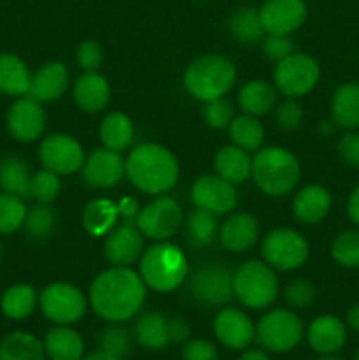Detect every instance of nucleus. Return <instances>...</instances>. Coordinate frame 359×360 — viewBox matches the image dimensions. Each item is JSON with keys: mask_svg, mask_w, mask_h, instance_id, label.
I'll return each instance as SVG.
<instances>
[{"mask_svg": "<svg viewBox=\"0 0 359 360\" xmlns=\"http://www.w3.org/2000/svg\"><path fill=\"white\" fill-rule=\"evenodd\" d=\"M44 343L25 330H14L0 341V360H46Z\"/></svg>", "mask_w": 359, "mask_h": 360, "instance_id": "c756f323", "label": "nucleus"}, {"mask_svg": "<svg viewBox=\"0 0 359 360\" xmlns=\"http://www.w3.org/2000/svg\"><path fill=\"white\" fill-rule=\"evenodd\" d=\"M263 49L267 58L273 62H280L296 51V44L291 35L266 34V37L263 39Z\"/></svg>", "mask_w": 359, "mask_h": 360, "instance_id": "49530a36", "label": "nucleus"}, {"mask_svg": "<svg viewBox=\"0 0 359 360\" xmlns=\"http://www.w3.org/2000/svg\"><path fill=\"white\" fill-rule=\"evenodd\" d=\"M238 360H270V355L264 348H245Z\"/></svg>", "mask_w": 359, "mask_h": 360, "instance_id": "6e6d98bb", "label": "nucleus"}, {"mask_svg": "<svg viewBox=\"0 0 359 360\" xmlns=\"http://www.w3.org/2000/svg\"><path fill=\"white\" fill-rule=\"evenodd\" d=\"M32 74L27 63L13 53H0V94L23 97L30 90Z\"/></svg>", "mask_w": 359, "mask_h": 360, "instance_id": "a878e982", "label": "nucleus"}, {"mask_svg": "<svg viewBox=\"0 0 359 360\" xmlns=\"http://www.w3.org/2000/svg\"><path fill=\"white\" fill-rule=\"evenodd\" d=\"M146 299V285L129 267H111L90 285L88 302L95 315L109 323H122L141 311Z\"/></svg>", "mask_w": 359, "mask_h": 360, "instance_id": "f257e3e1", "label": "nucleus"}, {"mask_svg": "<svg viewBox=\"0 0 359 360\" xmlns=\"http://www.w3.org/2000/svg\"><path fill=\"white\" fill-rule=\"evenodd\" d=\"M234 297L250 309L270 308L278 297V280L273 267L259 260L241 264L234 273Z\"/></svg>", "mask_w": 359, "mask_h": 360, "instance_id": "423d86ee", "label": "nucleus"}, {"mask_svg": "<svg viewBox=\"0 0 359 360\" xmlns=\"http://www.w3.org/2000/svg\"><path fill=\"white\" fill-rule=\"evenodd\" d=\"M192 202L196 207L211 211L215 214H225L238 204V193L232 183L220 178L218 174H204L194 183Z\"/></svg>", "mask_w": 359, "mask_h": 360, "instance_id": "2eb2a0df", "label": "nucleus"}, {"mask_svg": "<svg viewBox=\"0 0 359 360\" xmlns=\"http://www.w3.org/2000/svg\"><path fill=\"white\" fill-rule=\"evenodd\" d=\"M49 360H81L84 357V341L69 326H56L42 340Z\"/></svg>", "mask_w": 359, "mask_h": 360, "instance_id": "393cba45", "label": "nucleus"}, {"mask_svg": "<svg viewBox=\"0 0 359 360\" xmlns=\"http://www.w3.org/2000/svg\"><path fill=\"white\" fill-rule=\"evenodd\" d=\"M69 84V70L62 62H48L32 74L28 95L39 101L53 102L63 95Z\"/></svg>", "mask_w": 359, "mask_h": 360, "instance_id": "412c9836", "label": "nucleus"}, {"mask_svg": "<svg viewBox=\"0 0 359 360\" xmlns=\"http://www.w3.org/2000/svg\"><path fill=\"white\" fill-rule=\"evenodd\" d=\"M56 213L49 207V204H41L30 207L25 217L23 229L27 231L28 238L35 241H44L55 232Z\"/></svg>", "mask_w": 359, "mask_h": 360, "instance_id": "ea45409f", "label": "nucleus"}, {"mask_svg": "<svg viewBox=\"0 0 359 360\" xmlns=\"http://www.w3.org/2000/svg\"><path fill=\"white\" fill-rule=\"evenodd\" d=\"M236 76L231 60L222 55H204L187 67L183 83L192 97L208 102L224 97L234 86Z\"/></svg>", "mask_w": 359, "mask_h": 360, "instance_id": "39448f33", "label": "nucleus"}, {"mask_svg": "<svg viewBox=\"0 0 359 360\" xmlns=\"http://www.w3.org/2000/svg\"><path fill=\"white\" fill-rule=\"evenodd\" d=\"M319 63L305 53H292L287 58L277 62L275 69V84L287 97L296 98L306 95L315 88L319 81Z\"/></svg>", "mask_w": 359, "mask_h": 360, "instance_id": "9b49d317", "label": "nucleus"}, {"mask_svg": "<svg viewBox=\"0 0 359 360\" xmlns=\"http://www.w3.org/2000/svg\"><path fill=\"white\" fill-rule=\"evenodd\" d=\"M354 360H359V347H358V350H355V354H354Z\"/></svg>", "mask_w": 359, "mask_h": 360, "instance_id": "680f3d73", "label": "nucleus"}, {"mask_svg": "<svg viewBox=\"0 0 359 360\" xmlns=\"http://www.w3.org/2000/svg\"><path fill=\"white\" fill-rule=\"evenodd\" d=\"M39 160L44 169L55 174H74L84 164V151L74 137L67 134H51L39 146Z\"/></svg>", "mask_w": 359, "mask_h": 360, "instance_id": "ddd939ff", "label": "nucleus"}, {"mask_svg": "<svg viewBox=\"0 0 359 360\" xmlns=\"http://www.w3.org/2000/svg\"><path fill=\"white\" fill-rule=\"evenodd\" d=\"M317 360H344V359L336 357V355H322V357H319Z\"/></svg>", "mask_w": 359, "mask_h": 360, "instance_id": "052dcab7", "label": "nucleus"}, {"mask_svg": "<svg viewBox=\"0 0 359 360\" xmlns=\"http://www.w3.org/2000/svg\"><path fill=\"white\" fill-rule=\"evenodd\" d=\"M60 190H62V181H60L58 174L42 169V171L34 172L32 176L30 185V197H34L37 202L49 204L58 197Z\"/></svg>", "mask_w": 359, "mask_h": 360, "instance_id": "79ce46f5", "label": "nucleus"}, {"mask_svg": "<svg viewBox=\"0 0 359 360\" xmlns=\"http://www.w3.org/2000/svg\"><path fill=\"white\" fill-rule=\"evenodd\" d=\"M345 326H347L348 329L359 333V302H355V304H352L351 308H348L347 315H345Z\"/></svg>", "mask_w": 359, "mask_h": 360, "instance_id": "5fc2aeb1", "label": "nucleus"}, {"mask_svg": "<svg viewBox=\"0 0 359 360\" xmlns=\"http://www.w3.org/2000/svg\"><path fill=\"white\" fill-rule=\"evenodd\" d=\"M134 336L137 343L146 350H162L169 341V319L158 311H148L139 316L134 327Z\"/></svg>", "mask_w": 359, "mask_h": 360, "instance_id": "bb28decb", "label": "nucleus"}, {"mask_svg": "<svg viewBox=\"0 0 359 360\" xmlns=\"http://www.w3.org/2000/svg\"><path fill=\"white\" fill-rule=\"evenodd\" d=\"M275 118H277V123L280 129L296 130L303 122L301 104L296 102L294 98H289V101L282 102V104L277 108Z\"/></svg>", "mask_w": 359, "mask_h": 360, "instance_id": "de8ad7c7", "label": "nucleus"}, {"mask_svg": "<svg viewBox=\"0 0 359 360\" xmlns=\"http://www.w3.org/2000/svg\"><path fill=\"white\" fill-rule=\"evenodd\" d=\"M27 211L21 197L0 192V236H11L23 229Z\"/></svg>", "mask_w": 359, "mask_h": 360, "instance_id": "58836bf2", "label": "nucleus"}, {"mask_svg": "<svg viewBox=\"0 0 359 360\" xmlns=\"http://www.w3.org/2000/svg\"><path fill=\"white\" fill-rule=\"evenodd\" d=\"M213 333L218 343L229 350L243 352L256 341V326L246 313L236 308H225L217 313Z\"/></svg>", "mask_w": 359, "mask_h": 360, "instance_id": "dca6fc26", "label": "nucleus"}, {"mask_svg": "<svg viewBox=\"0 0 359 360\" xmlns=\"http://www.w3.org/2000/svg\"><path fill=\"white\" fill-rule=\"evenodd\" d=\"M183 360H220L218 355V348L215 347L211 341L203 340V338H196V340H189L183 347Z\"/></svg>", "mask_w": 359, "mask_h": 360, "instance_id": "09e8293b", "label": "nucleus"}, {"mask_svg": "<svg viewBox=\"0 0 359 360\" xmlns=\"http://www.w3.org/2000/svg\"><path fill=\"white\" fill-rule=\"evenodd\" d=\"M185 236L190 246H196V248L211 246L218 236L217 214L196 207L185 221Z\"/></svg>", "mask_w": 359, "mask_h": 360, "instance_id": "473e14b6", "label": "nucleus"}, {"mask_svg": "<svg viewBox=\"0 0 359 360\" xmlns=\"http://www.w3.org/2000/svg\"><path fill=\"white\" fill-rule=\"evenodd\" d=\"M125 174V160L118 151L101 148L84 158L83 179L92 188H111L118 185Z\"/></svg>", "mask_w": 359, "mask_h": 360, "instance_id": "a211bd4d", "label": "nucleus"}, {"mask_svg": "<svg viewBox=\"0 0 359 360\" xmlns=\"http://www.w3.org/2000/svg\"><path fill=\"white\" fill-rule=\"evenodd\" d=\"M238 102L246 115H267L277 105V90L260 79L248 81L239 88Z\"/></svg>", "mask_w": 359, "mask_h": 360, "instance_id": "7c9ffc66", "label": "nucleus"}, {"mask_svg": "<svg viewBox=\"0 0 359 360\" xmlns=\"http://www.w3.org/2000/svg\"><path fill=\"white\" fill-rule=\"evenodd\" d=\"M81 360H123V359L116 357V355H113V354H109V352H106V350H102V348H99V350L90 352V354H88V355H84V357L81 359Z\"/></svg>", "mask_w": 359, "mask_h": 360, "instance_id": "13d9d810", "label": "nucleus"}, {"mask_svg": "<svg viewBox=\"0 0 359 360\" xmlns=\"http://www.w3.org/2000/svg\"><path fill=\"white\" fill-rule=\"evenodd\" d=\"M231 139L234 146L241 148L245 151L259 150L264 141V129L259 120L252 115L234 116V120L229 125Z\"/></svg>", "mask_w": 359, "mask_h": 360, "instance_id": "e433bc0d", "label": "nucleus"}, {"mask_svg": "<svg viewBox=\"0 0 359 360\" xmlns=\"http://www.w3.org/2000/svg\"><path fill=\"white\" fill-rule=\"evenodd\" d=\"M347 213H348V218L352 220V224L359 227V185L352 190L351 197H348Z\"/></svg>", "mask_w": 359, "mask_h": 360, "instance_id": "864d4df0", "label": "nucleus"}, {"mask_svg": "<svg viewBox=\"0 0 359 360\" xmlns=\"http://www.w3.org/2000/svg\"><path fill=\"white\" fill-rule=\"evenodd\" d=\"M7 130L18 143H32L44 132L46 112L42 104L30 95L18 97L7 111Z\"/></svg>", "mask_w": 359, "mask_h": 360, "instance_id": "4468645a", "label": "nucleus"}, {"mask_svg": "<svg viewBox=\"0 0 359 360\" xmlns=\"http://www.w3.org/2000/svg\"><path fill=\"white\" fill-rule=\"evenodd\" d=\"M299 162L285 148H263L252 158V178L264 193L282 197L299 181Z\"/></svg>", "mask_w": 359, "mask_h": 360, "instance_id": "20e7f679", "label": "nucleus"}, {"mask_svg": "<svg viewBox=\"0 0 359 360\" xmlns=\"http://www.w3.org/2000/svg\"><path fill=\"white\" fill-rule=\"evenodd\" d=\"M306 340L317 354L336 355L347 343V326L334 315H320L310 322Z\"/></svg>", "mask_w": 359, "mask_h": 360, "instance_id": "aec40b11", "label": "nucleus"}, {"mask_svg": "<svg viewBox=\"0 0 359 360\" xmlns=\"http://www.w3.org/2000/svg\"><path fill=\"white\" fill-rule=\"evenodd\" d=\"M111 90L104 76L97 70L81 74L74 83V101L81 109L88 112H99L108 105Z\"/></svg>", "mask_w": 359, "mask_h": 360, "instance_id": "5701e85b", "label": "nucleus"}, {"mask_svg": "<svg viewBox=\"0 0 359 360\" xmlns=\"http://www.w3.org/2000/svg\"><path fill=\"white\" fill-rule=\"evenodd\" d=\"M215 171L229 183H243L252 176V158L238 146H225L215 155Z\"/></svg>", "mask_w": 359, "mask_h": 360, "instance_id": "cd10ccee", "label": "nucleus"}, {"mask_svg": "<svg viewBox=\"0 0 359 360\" xmlns=\"http://www.w3.org/2000/svg\"><path fill=\"white\" fill-rule=\"evenodd\" d=\"M101 141L104 148L113 151H123L132 144L134 125L123 112H109L101 123Z\"/></svg>", "mask_w": 359, "mask_h": 360, "instance_id": "72a5a7b5", "label": "nucleus"}, {"mask_svg": "<svg viewBox=\"0 0 359 360\" xmlns=\"http://www.w3.org/2000/svg\"><path fill=\"white\" fill-rule=\"evenodd\" d=\"M37 306V294L30 285L18 283L7 288L0 299V309L11 320H25Z\"/></svg>", "mask_w": 359, "mask_h": 360, "instance_id": "f704fd0d", "label": "nucleus"}, {"mask_svg": "<svg viewBox=\"0 0 359 360\" xmlns=\"http://www.w3.org/2000/svg\"><path fill=\"white\" fill-rule=\"evenodd\" d=\"M118 217V206L108 199L92 200L83 213V225L90 234L104 236L115 225Z\"/></svg>", "mask_w": 359, "mask_h": 360, "instance_id": "4c0bfd02", "label": "nucleus"}, {"mask_svg": "<svg viewBox=\"0 0 359 360\" xmlns=\"http://www.w3.org/2000/svg\"><path fill=\"white\" fill-rule=\"evenodd\" d=\"M285 301L292 309L308 308L315 301V287L306 280H294L285 287L284 290Z\"/></svg>", "mask_w": 359, "mask_h": 360, "instance_id": "a18cd8bd", "label": "nucleus"}, {"mask_svg": "<svg viewBox=\"0 0 359 360\" xmlns=\"http://www.w3.org/2000/svg\"><path fill=\"white\" fill-rule=\"evenodd\" d=\"M189 292L199 304H227L234 297V273L222 264H204L189 278Z\"/></svg>", "mask_w": 359, "mask_h": 360, "instance_id": "6e6552de", "label": "nucleus"}, {"mask_svg": "<svg viewBox=\"0 0 359 360\" xmlns=\"http://www.w3.org/2000/svg\"><path fill=\"white\" fill-rule=\"evenodd\" d=\"M333 125H334V122H322L319 127L320 134H322V136H329L331 130H333Z\"/></svg>", "mask_w": 359, "mask_h": 360, "instance_id": "bf43d9fd", "label": "nucleus"}, {"mask_svg": "<svg viewBox=\"0 0 359 360\" xmlns=\"http://www.w3.org/2000/svg\"><path fill=\"white\" fill-rule=\"evenodd\" d=\"M190 340V326L180 316L169 319V341L171 343H187Z\"/></svg>", "mask_w": 359, "mask_h": 360, "instance_id": "603ef678", "label": "nucleus"}, {"mask_svg": "<svg viewBox=\"0 0 359 360\" xmlns=\"http://www.w3.org/2000/svg\"><path fill=\"white\" fill-rule=\"evenodd\" d=\"M203 116L204 122L211 129H227L232 120H234V108H232V104L225 97L213 98V101L206 102L203 109Z\"/></svg>", "mask_w": 359, "mask_h": 360, "instance_id": "c03bdc74", "label": "nucleus"}, {"mask_svg": "<svg viewBox=\"0 0 359 360\" xmlns=\"http://www.w3.org/2000/svg\"><path fill=\"white\" fill-rule=\"evenodd\" d=\"M139 276L155 292H172L189 278V262L182 250L168 241H158L141 257Z\"/></svg>", "mask_w": 359, "mask_h": 360, "instance_id": "7ed1b4c3", "label": "nucleus"}, {"mask_svg": "<svg viewBox=\"0 0 359 360\" xmlns=\"http://www.w3.org/2000/svg\"><path fill=\"white\" fill-rule=\"evenodd\" d=\"M0 259H2V245H0Z\"/></svg>", "mask_w": 359, "mask_h": 360, "instance_id": "e2e57ef3", "label": "nucleus"}, {"mask_svg": "<svg viewBox=\"0 0 359 360\" xmlns=\"http://www.w3.org/2000/svg\"><path fill=\"white\" fill-rule=\"evenodd\" d=\"M118 213H122L125 218H134L137 217V202L134 199H130V197H127V199H123L122 202H120L118 206Z\"/></svg>", "mask_w": 359, "mask_h": 360, "instance_id": "4d7b16f0", "label": "nucleus"}, {"mask_svg": "<svg viewBox=\"0 0 359 360\" xmlns=\"http://www.w3.org/2000/svg\"><path fill=\"white\" fill-rule=\"evenodd\" d=\"M125 174L137 190L160 195L176 185L180 167L175 155L168 148L155 143H143L127 157Z\"/></svg>", "mask_w": 359, "mask_h": 360, "instance_id": "f03ea898", "label": "nucleus"}, {"mask_svg": "<svg viewBox=\"0 0 359 360\" xmlns=\"http://www.w3.org/2000/svg\"><path fill=\"white\" fill-rule=\"evenodd\" d=\"M229 32L236 41L243 42V44H256V42L263 41L266 30H264L259 9L243 7V9L236 11L229 20Z\"/></svg>", "mask_w": 359, "mask_h": 360, "instance_id": "c9c22d12", "label": "nucleus"}, {"mask_svg": "<svg viewBox=\"0 0 359 360\" xmlns=\"http://www.w3.org/2000/svg\"><path fill=\"white\" fill-rule=\"evenodd\" d=\"M99 345H101L102 350L109 352V354L116 355L120 359H125L130 354V348H132V338H130L129 330L125 327H120L118 323H111L101 333Z\"/></svg>", "mask_w": 359, "mask_h": 360, "instance_id": "37998d69", "label": "nucleus"}, {"mask_svg": "<svg viewBox=\"0 0 359 360\" xmlns=\"http://www.w3.org/2000/svg\"><path fill=\"white\" fill-rule=\"evenodd\" d=\"M331 255L340 266L355 269L359 267V231H345L334 239Z\"/></svg>", "mask_w": 359, "mask_h": 360, "instance_id": "a19ab883", "label": "nucleus"}, {"mask_svg": "<svg viewBox=\"0 0 359 360\" xmlns=\"http://www.w3.org/2000/svg\"><path fill=\"white\" fill-rule=\"evenodd\" d=\"M305 338L303 320L292 309H271L256 326V341L266 352L287 354Z\"/></svg>", "mask_w": 359, "mask_h": 360, "instance_id": "0eeeda50", "label": "nucleus"}, {"mask_svg": "<svg viewBox=\"0 0 359 360\" xmlns=\"http://www.w3.org/2000/svg\"><path fill=\"white\" fill-rule=\"evenodd\" d=\"M32 171L20 157H7L0 162V188L2 192L28 199L30 197Z\"/></svg>", "mask_w": 359, "mask_h": 360, "instance_id": "2f4dec72", "label": "nucleus"}, {"mask_svg": "<svg viewBox=\"0 0 359 360\" xmlns=\"http://www.w3.org/2000/svg\"><path fill=\"white\" fill-rule=\"evenodd\" d=\"M308 243L292 229H275L264 238V262L278 271H292L301 267L308 259Z\"/></svg>", "mask_w": 359, "mask_h": 360, "instance_id": "9d476101", "label": "nucleus"}, {"mask_svg": "<svg viewBox=\"0 0 359 360\" xmlns=\"http://www.w3.org/2000/svg\"><path fill=\"white\" fill-rule=\"evenodd\" d=\"M41 311L56 326H73L87 311L88 301L83 292L69 283H51L39 295Z\"/></svg>", "mask_w": 359, "mask_h": 360, "instance_id": "1a4fd4ad", "label": "nucleus"}, {"mask_svg": "<svg viewBox=\"0 0 359 360\" xmlns=\"http://www.w3.org/2000/svg\"><path fill=\"white\" fill-rule=\"evenodd\" d=\"M183 224V211L172 197L162 195L151 200L136 217L139 232L155 241H168L180 231Z\"/></svg>", "mask_w": 359, "mask_h": 360, "instance_id": "f8f14e48", "label": "nucleus"}, {"mask_svg": "<svg viewBox=\"0 0 359 360\" xmlns=\"http://www.w3.org/2000/svg\"><path fill=\"white\" fill-rule=\"evenodd\" d=\"M331 210V193L320 185H308L296 195L292 211L306 225L319 224Z\"/></svg>", "mask_w": 359, "mask_h": 360, "instance_id": "b1692460", "label": "nucleus"}, {"mask_svg": "<svg viewBox=\"0 0 359 360\" xmlns=\"http://www.w3.org/2000/svg\"><path fill=\"white\" fill-rule=\"evenodd\" d=\"M266 34L291 35L306 20L305 0H266L259 9Z\"/></svg>", "mask_w": 359, "mask_h": 360, "instance_id": "f3484780", "label": "nucleus"}, {"mask_svg": "<svg viewBox=\"0 0 359 360\" xmlns=\"http://www.w3.org/2000/svg\"><path fill=\"white\" fill-rule=\"evenodd\" d=\"M331 116L338 127L345 130L359 129V84L345 83L334 91L331 102Z\"/></svg>", "mask_w": 359, "mask_h": 360, "instance_id": "c85d7f7f", "label": "nucleus"}, {"mask_svg": "<svg viewBox=\"0 0 359 360\" xmlns=\"http://www.w3.org/2000/svg\"><path fill=\"white\" fill-rule=\"evenodd\" d=\"M76 60L84 72H88V70H97L101 67L102 60H104V53H102V48L97 42L87 41L83 44H80V48H77Z\"/></svg>", "mask_w": 359, "mask_h": 360, "instance_id": "8fccbe9b", "label": "nucleus"}, {"mask_svg": "<svg viewBox=\"0 0 359 360\" xmlns=\"http://www.w3.org/2000/svg\"><path fill=\"white\" fill-rule=\"evenodd\" d=\"M336 150L345 164L359 169V132L348 130L347 134H344V136L338 139Z\"/></svg>", "mask_w": 359, "mask_h": 360, "instance_id": "3c124183", "label": "nucleus"}, {"mask_svg": "<svg viewBox=\"0 0 359 360\" xmlns=\"http://www.w3.org/2000/svg\"><path fill=\"white\" fill-rule=\"evenodd\" d=\"M143 253V234L136 224H123L104 241V257L115 267H129Z\"/></svg>", "mask_w": 359, "mask_h": 360, "instance_id": "6ab92c4d", "label": "nucleus"}, {"mask_svg": "<svg viewBox=\"0 0 359 360\" xmlns=\"http://www.w3.org/2000/svg\"><path fill=\"white\" fill-rule=\"evenodd\" d=\"M218 238L227 252H246L259 238V221L248 213H236L224 221Z\"/></svg>", "mask_w": 359, "mask_h": 360, "instance_id": "4be33fe9", "label": "nucleus"}]
</instances>
